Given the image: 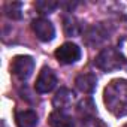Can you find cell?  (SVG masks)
I'll return each mask as SVG.
<instances>
[{"instance_id": "cell-5", "label": "cell", "mask_w": 127, "mask_h": 127, "mask_svg": "<svg viewBox=\"0 0 127 127\" xmlns=\"http://www.w3.org/2000/svg\"><path fill=\"white\" fill-rule=\"evenodd\" d=\"M57 85V75L51 67H42V70L39 72V76L36 79L34 84V90L40 94L49 93L51 90H54V87Z\"/></svg>"}, {"instance_id": "cell-18", "label": "cell", "mask_w": 127, "mask_h": 127, "mask_svg": "<svg viewBox=\"0 0 127 127\" xmlns=\"http://www.w3.org/2000/svg\"><path fill=\"white\" fill-rule=\"evenodd\" d=\"M124 127H127V124H126V126H124Z\"/></svg>"}, {"instance_id": "cell-12", "label": "cell", "mask_w": 127, "mask_h": 127, "mask_svg": "<svg viewBox=\"0 0 127 127\" xmlns=\"http://www.w3.org/2000/svg\"><path fill=\"white\" fill-rule=\"evenodd\" d=\"M78 114H79L84 120L94 118L96 106H94L93 100H91V99H82V100L78 103Z\"/></svg>"}, {"instance_id": "cell-16", "label": "cell", "mask_w": 127, "mask_h": 127, "mask_svg": "<svg viewBox=\"0 0 127 127\" xmlns=\"http://www.w3.org/2000/svg\"><path fill=\"white\" fill-rule=\"evenodd\" d=\"M82 127H106V126H105L103 121H100V120H97V118L94 117V118L85 120L84 124H82Z\"/></svg>"}, {"instance_id": "cell-13", "label": "cell", "mask_w": 127, "mask_h": 127, "mask_svg": "<svg viewBox=\"0 0 127 127\" xmlns=\"http://www.w3.org/2000/svg\"><path fill=\"white\" fill-rule=\"evenodd\" d=\"M63 27H64V33L67 36H79L82 32V27L79 21L73 17H66L63 20Z\"/></svg>"}, {"instance_id": "cell-1", "label": "cell", "mask_w": 127, "mask_h": 127, "mask_svg": "<svg viewBox=\"0 0 127 127\" xmlns=\"http://www.w3.org/2000/svg\"><path fill=\"white\" fill-rule=\"evenodd\" d=\"M103 102L112 115H127V79H112L103 90Z\"/></svg>"}, {"instance_id": "cell-9", "label": "cell", "mask_w": 127, "mask_h": 127, "mask_svg": "<svg viewBox=\"0 0 127 127\" xmlns=\"http://www.w3.org/2000/svg\"><path fill=\"white\" fill-rule=\"evenodd\" d=\"M75 85L79 91L90 94V93L94 91V88L97 85V78L93 73H82L75 79Z\"/></svg>"}, {"instance_id": "cell-3", "label": "cell", "mask_w": 127, "mask_h": 127, "mask_svg": "<svg viewBox=\"0 0 127 127\" xmlns=\"http://www.w3.org/2000/svg\"><path fill=\"white\" fill-rule=\"evenodd\" d=\"M34 70V60L30 55H17L11 63V72L21 81H26L32 76Z\"/></svg>"}, {"instance_id": "cell-6", "label": "cell", "mask_w": 127, "mask_h": 127, "mask_svg": "<svg viewBox=\"0 0 127 127\" xmlns=\"http://www.w3.org/2000/svg\"><path fill=\"white\" fill-rule=\"evenodd\" d=\"M32 30L34 32L36 37L42 42H49L55 36L54 24L46 18H36L32 21Z\"/></svg>"}, {"instance_id": "cell-7", "label": "cell", "mask_w": 127, "mask_h": 127, "mask_svg": "<svg viewBox=\"0 0 127 127\" xmlns=\"http://www.w3.org/2000/svg\"><path fill=\"white\" fill-rule=\"evenodd\" d=\"M108 37H109V33L102 24H96V26L90 27L87 30V33H85V42L88 45H91V46L102 45Z\"/></svg>"}, {"instance_id": "cell-10", "label": "cell", "mask_w": 127, "mask_h": 127, "mask_svg": "<svg viewBox=\"0 0 127 127\" xmlns=\"http://www.w3.org/2000/svg\"><path fill=\"white\" fill-rule=\"evenodd\" d=\"M15 123L18 127H36L37 126V115L32 109L17 111L15 112Z\"/></svg>"}, {"instance_id": "cell-11", "label": "cell", "mask_w": 127, "mask_h": 127, "mask_svg": "<svg viewBox=\"0 0 127 127\" xmlns=\"http://www.w3.org/2000/svg\"><path fill=\"white\" fill-rule=\"evenodd\" d=\"M73 99H75V94H73L72 90H69V88H60L55 93L54 99H52V105H54V108H57L60 111L61 108L70 106V103L73 102Z\"/></svg>"}, {"instance_id": "cell-14", "label": "cell", "mask_w": 127, "mask_h": 127, "mask_svg": "<svg viewBox=\"0 0 127 127\" xmlns=\"http://www.w3.org/2000/svg\"><path fill=\"white\" fill-rule=\"evenodd\" d=\"M5 15L11 20H21L23 17V3L21 2H9L5 6Z\"/></svg>"}, {"instance_id": "cell-17", "label": "cell", "mask_w": 127, "mask_h": 127, "mask_svg": "<svg viewBox=\"0 0 127 127\" xmlns=\"http://www.w3.org/2000/svg\"><path fill=\"white\" fill-rule=\"evenodd\" d=\"M118 51H120V54L123 55V58L127 61V37H123V39L120 40V43H118Z\"/></svg>"}, {"instance_id": "cell-8", "label": "cell", "mask_w": 127, "mask_h": 127, "mask_svg": "<svg viewBox=\"0 0 127 127\" xmlns=\"http://www.w3.org/2000/svg\"><path fill=\"white\" fill-rule=\"evenodd\" d=\"M48 124L51 127H75V121L70 115L64 114L63 111L55 109L48 117Z\"/></svg>"}, {"instance_id": "cell-2", "label": "cell", "mask_w": 127, "mask_h": 127, "mask_svg": "<svg viewBox=\"0 0 127 127\" xmlns=\"http://www.w3.org/2000/svg\"><path fill=\"white\" fill-rule=\"evenodd\" d=\"M94 64L103 72H112V70H118L123 67L124 58L118 49L109 46V48H105L99 52V55L94 60Z\"/></svg>"}, {"instance_id": "cell-4", "label": "cell", "mask_w": 127, "mask_h": 127, "mask_svg": "<svg viewBox=\"0 0 127 127\" xmlns=\"http://www.w3.org/2000/svg\"><path fill=\"white\" fill-rule=\"evenodd\" d=\"M55 58L61 64H72L81 58V48L76 43L66 42L55 49Z\"/></svg>"}, {"instance_id": "cell-15", "label": "cell", "mask_w": 127, "mask_h": 127, "mask_svg": "<svg viewBox=\"0 0 127 127\" xmlns=\"http://www.w3.org/2000/svg\"><path fill=\"white\" fill-rule=\"evenodd\" d=\"M34 6L40 14H51L58 8V3L52 2V0H39L34 3Z\"/></svg>"}]
</instances>
